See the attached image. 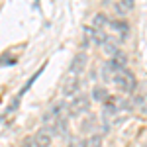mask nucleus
Wrapping results in <instances>:
<instances>
[{
  "label": "nucleus",
  "instance_id": "obj_11",
  "mask_svg": "<svg viewBox=\"0 0 147 147\" xmlns=\"http://www.w3.org/2000/svg\"><path fill=\"white\" fill-rule=\"evenodd\" d=\"M106 26H110V20L104 14H96L94 16V30H104Z\"/></svg>",
  "mask_w": 147,
  "mask_h": 147
},
{
  "label": "nucleus",
  "instance_id": "obj_3",
  "mask_svg": "<svg viewBox=\"0 0 147 147\" xmlns=\"http://www.w3.org/2000/svg\"><path fill=\"white\" fill-rule=\"evenodd\" d=\"M86 61H88V57H86V53H77V55H75V59L71 61V67H69V73L77 77L79 73H82V71L86 69Z\"/></svg>",
  "mask_w": 147,
  "mask_h": 147
},
{
  "label": "nucleus",
  "instance_id": "obj_10",
  "mask_svg": "<svg viewBox=\"0 0 147 147\" xmlns=\"http://www.w3.org/2000/svg\"><path fill=\"white\" fill-rule=\"evenodd\" d=\"M80 147H102V136H92L84 141H80Z\"/></svg>",
  "mask_w": 147,
  "mask_h": 147
},
{
  "label": "nucleus",
  "instance_id": "obj_6",
  "mask_svg": "<svg viewBox=\"0 0 147 147\" xmlns=\"http://www.w3.org/2000/svg\"><path fill=\"white\" fill-rule=\"evenodd\" d=\"M125 63H127V57H125V53H122V51H118L116 55L108 61V65L112 67V71L114 73H120V71H124V67H125Z\"/></svg>",
  "mask_w": 147,
  "mask_h": 147
},
{
  "label": "nucleus",
  "instance_id": "obj_9",
  "mask_svg": "<svg viewBox=\"0 0 147 147\" xmlns=\"http://www.w3.org/2000/svg\"><path fill=\"white\" fill-rule=\"evenodd\" d=\"M108 92H106V88L104 86H94V90H92V98L94 100H98V102H106L108 100Z\"/></svg>",
  "mask_w": 147,
  "mask_h": 147
},
{
  "label": "nucleus",
  "instance_id": "obj_8",
  "mask_svg": "<svg viewBox=\"0 0 147 147\" xmlns=\"http://www.w3.org/2000/svg\"><path fill=\"white\" fill-rule=\"evenodd\" d=\"M131 8H134V0H124V2H116L114 4V10L118 12V14H125Z\"/></svg>",
  "mask_w": 147,
  "mask_h": 147
},
{
  "label": "nucleus",
  "instance_id": "obj_12",
  "mask_svg": "<svg viewBox=\"0 0 147 147\" xmlns=\"http://www.w3.org/2000/svg\"><path fill=\"white\" fill-rule=\"evenodd\" d=\"M104 51H106L108 55H112V57H114L116 53H118V51H120V49H118V41L110 37V39H108V41L104 43Z\"/></svg>",
  "mask_w": 147,
  "mask_h": 147
},
{
  "label": "nucleus",
  "instance_id": "obj_1",
  "mask_svg": "<svg viewBox=\"0 0 147 147\" xmlns=\"http://www.w3.org/2000/svg\"><path fill=\"white\" fill-rule=\"evenodd\" d=\"M112 80L116 82V86H118L122 92H131L134 88H136V77H134V73L127 71V69L120 71V73H116Z\"/></svg>",
  "mask_w": 147,
  "mask_h": 147
},
{
  "label": "nucleus",
  "instance_id": "obj_2",
  "mask_svg": "<svg viewBox=\"0 0 147 147\" xmlns=\"http://www.w3.org/2000/svg\"><path fill=\"white\" fill-rule=\"evenodd\" d=\"M88 108H90V98L86 94H77L69 104V114L71 116H80V114L88 112Z\"/></svg>",
  "mask_w": 147,
  "mask_h": 147
},
{
  "label": "nucleus",
  "instance_id": "obj_5",
  "mask_svg": "<svg viewBox=\"0 0 147 147\" xmlns=\"http://www.w3.org/2000/svg\"><path fill=\"white\" fill-rule=\"evenodd\" d=\"M34 145L35 147H49V145H51V134L47 131L45 127H41V129H37V131H35Z\"/></svg>",
  "mask_w": 147,
  "mask_h": 147
},
{
  "label": "nucleus",
  "instance_id": "obj_14",
  "mask_svg": "<svg viewBox=\"0 0 147 147\" xmlns=\"http://www.w3.org/2000/svg\"><path fill=\"white\" fill-rule=\"evenodd\" d=\"M22 147H35L34 145V137H30V136L24 137V139H22Z\"/></svg>",
  "mask_w": 147,
  "mask_h": 147
},
{
  "label": "nucleus",
  "instance_id": "obj_4",
  "mask_svg": "<svg viewBox=\"0 0 147 147\" xmlns=\"http://www.w3.org/2000/svg\"><path fill=\"white\" fill-rule=\"evenodd\" d=\"M79 88H80V80L71 75V77L65 79V82H63V96H75V94L79 92Z\"/></svg>",
  "mask_w": 147,
  "mask_h": 147
},
{
  "label": "nucleus",
  "instance_id": "obj_7",
  "mask_svg": "<svg viewBox=\"0 0 147 147\" xmlns=\"http://www.w3.org/2000/svg\"><path fill=\"white\" fill-rule=\"evenodd\" d=\"M110 28H112L114 34H118L122 39L129 34V26H127V22H124V20H112V22H110Z\"/></svg>",
  "mask_w": 147,
  "mask_h": 147
},
{
  "label": "nucleus",
  "instance_id": "obj_13",
  "mask_svg": "<svg viewBox=\"0 0 147 147\" xmlns=\"http://www.w3.org/2000/svg\"><path fill=\"white\" fill-rule=\"evenodd\" d=\"M136 106L141 110V112H145L147 114V94H143V96H139L136 100Z\"/></svg>",
  "mask_w": 147,
  "mask_h": 147
}]
</instances>
